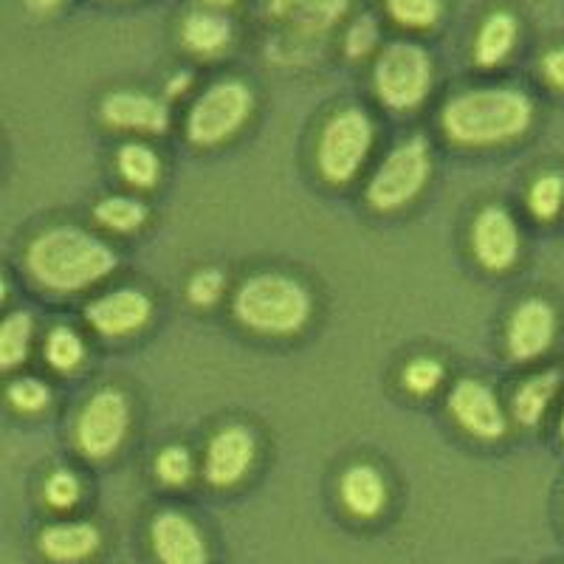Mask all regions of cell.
<instances>
[{
	"mask_svg": "<svg viewBox=\"0 0 564 564\" xmlns=\"http://www.w3.org/2000/svg\"><path fill=\"white\" fill-rule=\"evenodd\" d=\"M517 18L508 12H494L491 18L480 26L475 43V59L482 68H494L511 54L513 43H517Z\"/></svg>",
	"mask_w": 564,
	"mask_h": 564,
	"instance_id": "19",
	"label": "cell"
},
{
	"mask_svg": "<svg viewBox=\"0 0 564 564\" xmlns=\"http://www.w3.org/2000/svg\"><path fill=\"white\" fill-rule=\"evenodd\" d=\"M558 384H562V376H558L556 370L539 372V376L528 379L525 384L517 390V395H513V417H517L522 426H536V423L545 417L553 398H556Z\"/></svg>",
	"mask_w": 564,
	"mask_h": 564,
	"instance_id": "20",
	"label": "cell"
},
{
	"mask_svg": "<svg viewBox=\"0 0 564 564\" xmlns=\"http://www.w3.org/2000/svg\"><path fill=\"white\" fill-rule=\"evenodd\" d=\"M345 9L347 0H271V12L289 20L302 34H322L334 29Z\"/></svg>",
	"mask_w": 564,
	"mask_h": 564,
	"instance_id": "18",
	"label": "cell"
},
{
	"mask_svg": "<svg viewBox=\"0 0 564 564\" xmlns=\"http://www.w3.org/2000/svg\"><path fill=\"white\" fill-rule=\"evenodd\" d=\"M9 401L18 406L20 412H40L48 406L52 392L40 379H18L9 387Z\"/></svg>",
	"mask_w": 564,
	"mask_h": 564,
	"instance_id": "31",
	"label": "cell"
},
{
	"mask_svg": "<svg viewBox=\"0 0 564 564\" xmlns=\"http://www.w3.org/2000/svg\"><path fill=\"white\" fill-rule=\"evenodd\" d=\"M372 148V122L361 108H341L330 116L319 135L316 164L322 178L330 184H347L365 164Z\"/></svg>",
	"mask_w": 564,
	"mask_h": 564,
	"instance_id": "5",
	"label": "cell"
},
{
	"mask_svg": "<svg viewBox=\"0 0 564 564\" xmlns=\"http://www.w3.org/2000/svg\"><path fill=\"white\" fill-rule=\"evenodd\" d=\"M116 164H119V173L128 184L139 186V189H150V186L159 184L161 178V161L148 144H139V141H130L119 150L116 155Z\"/></svg>",
	"mask_w": 564,
	"mask_h": 564,
	"instance_id": "22",
	"label": "cell"
},
{
	"mask_svg": "<svg viewBox=\"0 0 564 564\" xmlns=\"http://www.w3.org/2000/svg\"><path fill=\"white\" fill-rule=\"evenodd\" d=\"M471 249L488 271H506L520 257V231L511 212L502 206H486L471 226Z\"/></svg>",
	"mask_w": 564,
	"mask_h": 564,
	"instance_id": "9",
	"label": "cell"
},
{
	"mask_svg": "<svg viewBox=\"0 0 564 564\" xmlns=\"http://www.w3.org/2000/svg\"><path fill=\"white\" fill-rule=\"evenodd\" d=\"M339 491L347 511H350L352 517H361V520L376 517L387 502L384 477H381L372 466H365V463L347 468L345 475H341Z\"/></svg>",
	"mask_w": 564,
	"mask_h": 564,
	"instance_id": "17",
	"label": "cell"
},
{
	"mask_svg": "<svg viewBox=\"0 0 564 564\" xmlns=\"http://www.w3.org/2000/svg\"><path fill=\"white\" fill-rule=\"evenodd\" d=\"M449 412L463 430L482 441H494L506 432V412H502L500 401L491 387L477 379H463L452 387Z\"/></svg>",
	"mask_w": 564,
	"mask_h": 564,
	"instance_id": "10",
	"label": "cell"
},
{
	"mask_svg": "<svg viewBox=\"0 0 564 564\" xmlns=\"http://www.w3.org/2000/svg\"><path fill=\"white\" fill-rule=\"evenodd\" d=\"M564 204V178L562 175H542L536 184L531 186V195H528V206L533 209L539 220L556 218L558 209Z\"/></svg>",
	"mask_w": 564,
	"mask_h": 564,
	"instance_id": "27",
	"label": "cell"
},
{
	"mask_svg": "<svg viewBox=\"0 0 564 564\" xmlns=\"http://www.w3.org/2000/svg\"><path fill=\"white\" fill-rule=\"evenodd\" d=\"M443 381V367L437 365L435 359H412L410 365L404 367V387L410 392H417V395H426V392L435 390Z\"/></svg>",
	"mask_w": 564,
	"mask_h": 564,
	"instance_id": "30",
	"label": "cell"
},
{
	"mask_svg": "<svg viewBox=\"0 0 564 564\" xmlns=\"http://www.w3.org/2000/svg\"><path fill=\"white\" fill-rule=\"evenodd\" d=\"M556 336V311L545 300H525L508 322V350L517 361L539 359Z\"/></svg>",
	"mask_w": 564,
	"mask_h": 564,
	"instance_id": "13",
	"label": "cell"
},
{
	"mask_svg": "<svg viewBox=\"0 0 564 564\" xmlns=\"http://www.w3.org/2000/svg\"><path fill=\"white\" fill-rule=\"evenodd\" d=\"M32 336L34 319L26 311H18V314L3 319V327H0V365H3V370L23 365V359L29 356Z\"/></svg>",
	"mask_w": 564,
	"mask_h": 564,
	"instance_id": "23",
	"label": "cell"
},
{
	"mask_svg": "<svg viewBox=\"0 0 564 564\" xmlns=\"http://www.w3.org/2000/svg\"><path fill=\"white\" fill-rule=\"evenodd\" d=\"M308 289L285 274H254L235 294V319L254 334L296 336L311 322Z\"/></svg>",
	"mask_w": 564,
	"mask_h": 564,
	"instance_id": "3",
	"label": "cell"
},
{
	"mask_svg": "<svg viewBox=\"0 0 564 564\" xmlns=\"http://www.w3.org/2000/svg\"><path fill=\"white\" fill-rule=\"evenodd\" d=\"M26 3L37 12H52L54 7H59V0H26Z\"/></svg>",
	"mask_w": 564,
	"mask_h": 564,
	"instance_id": "35",
	"label": "cell"
},
{
	"mask_svg": "<svg viewBox=\"0 0 564 564\" xmlns=\"http://www.w3.org/2000/svg\"><path fill=\"white\" fill-rule=\"evenodd\" d=\"M99 224L110 231H133L148 220V206L135 198H124V195H113L97 204L94 209Z\"/></svg>",
	"mask_w": 564,
	"mask_h": 564,
	"instance_id": "24",
	"label": "cell"
},
{
	"mask_svg": "<svg viewBox=\"0 0 564 564\" xmlns=\"http://www.w3.org/2000/svg\"><path fill=\"white\" fill-rule=\"evenodd\" d=\"M181 40L189 52L218 54L231 40V23L220 12L189 14L181 29Z\"/></svg>",
	"mask_w": 564,
	"mask_h": 564,
	"instance_id": "21",
	"label": "cell"
},
{
	"mask_svg": "<svg viewBox=\"0 0 564 564\" xmlns=\"http://www.w3.org/2000/svg\"><path fill=\"white\" fill-rule=\"evenodd\" d=\"M153 314V302L144 291L139 289H119L110 294L99 296L88 305L85 316H88L90 327L97 334L119 339V336H130L150 322Z\"/></svg>",
	"mask_w": 564,
	"mask_h": 564,
	"instance_id": "11",
	"label": "cell"
},
{
	"mask_svg": "<svg viewBox=\"0 0 564 564\" xmlns=\"http://www.w3.org/2000/svg\"><path fill=\"white\" fill-rule=\"evenodd\" d=\"M430 170L432 164L426 139L415 135L381 161V167L376 170L370 186H367V200L379 212L401 209L421 195L423 184L430 178Z\"/></svg>",
	"mask_w": 564,
	"mask_h": 564,
	"instance_id": "6",
	"label": "cell"
},
{
	"mask_svg": "<svg viewBox=\"0 0 564 564\" xmlns=\"http://www.w3.org/2000/svg\"><path fill=\"white\" fill-rule=\"evenodd\" d=\"M224 289L226 280L218 269H200L198 274L189 280V285H186V296H189V302H195L198 308H209V305H215V302L220 300Z\"/></svg>",
	"mask_w": 564,
	"mask_h": 564,
	"instance_id": "29",
	"label": "cell"
},
{
	"mask_svg": "<svg viewBox=\"0 0 564 564\" xmlns=\"http://www.w3.org/2000/svg\"><path fill=\"white\" fill-rule=\"evenodd\" d=\"M99 531L90 522H57L40 533V551L52 562H83L99 547Z\"/></svg>",
	"mask_w": 564,
	"mask_h": 564,
	"instance_id": "16",
	"label": "cell"
},
{
	"mask_svg": "<svg viewBox=\"0 0 564 564\" xmlns=\"http://www.w3.org/2000/svg\"><path fill=\"white\" fill-rule=\"evenodd\" d=\"M254 108L249 85L240 79H220L209 85L186 116V135L200 148L231 139L246 124Z\"/></svg>",
	"mask_w": 564,
	"mask_h": 564,
	"instance_id": "4",
	"label": "cell"
},
{
	"mask_svg": "<svg viewBox=\"0 0 564 564\" xmlns=\"http://www.w3.org/2000/svg\"><path fill=\"white\" fill-rule=\"evenodd\" d=\"M102 119L116 130H139V133H164L170 113L164 102L135 90H116L102 102Z\"/></svg>",
	"mask_w": 564,
	"mask_h": 564,
	"instance_id": "15",
	"label": "cell"
},
{
	"mask_svg": "<svg viewBox=\"0 0 564 564\" xmlns=\"http://www.w3.org/2000/svg\"><path fill=\"white\" fill-rule=\"evenodd\" d=\"M387 12L406 29H430L441 18V0H387Z\"/></svg>",
	"mask_w": 564,
	"mask_h": 564,
	"instance_id": "26",
	"label": "cell"
},
{
	"mask_svg": "<svg viewBox=\"0 0 564 564\" xmlns=\"http://www.w3.org/2000/svg\"><path fill=\"white\" fill-rule=\"evenodd\" d=\"M155 475L167 486H184L193 477V457L184 446H167L155 457Z\"/></svg>",
	"mask_w": 564,
	"mask_h": 564,
	"instance_id": "28",
	"label": "cell"
},
{
	"mask_svg": "<svg viewBox=\"0 0 564 564\" xmlns=\"http://www.w3.org/2000/svg\"><path fill=\"white\" fill-rule=\"evenodd\" d=\"M204 3H209L212 9H224V7H229L231 0H204Z\"/></svg>",
	"mask_w": 564,
	"mask_h": 564,
	"instance_id": "36",
	"label": "cell"
},
{
	"mask_svg": "<svg viewBox=\"0 0 564 564\" xmlns=\"http://www.w3.org/2000/svg\"><path fill=\"white\" fill-rule=\"evenodd\" d=\"M533 122V102L513 88L468 90L443 108V130L457 144L486 148L520 139Z\"/></svg>",
	"mask_w": 564,
	"mask_h": 564,
	"instance_id": "2",
	"label": "cell"
},
{
	"mask_svg": "<svg viewBox=\"0 0 564 564\" xmlns=\"http://www.w3.org/2000/svg\"><path fill=\"white\" fill-rule=\"evenodd\" d=\"M376 37H379V29H376V20L372 18H359L350 26V34H347V54L356 59L365 57L376 45Z\"/></svg>",
	"mask_w": 564,
	"mask_h": 564,
	"instance_id": "33",
	"label": "cell"
},
{
	"mask_svg": "<svg viewBox=\"0 0 564 564\" xmlns=\"http://www.w3.org/2000/svg\"><path fill=\"white\" fill-rule=\"evenodd\" d=\"M257 443L246 426H224L206 449V480L212 486H235L254 463Z\"/></svg>",
	"mask_w": 564,
	"mask_h": 564,
	"instance_id": "12",
	"label": "cell"
},
{
	"mask_svg": "<svg viewBox=\"0 0 564 564\" xmlns=\"http://www.w3.org/2000/svg\"><path fill=\"white\" fill-rule=\"evenodd\" d=\"M85 359V345L70 327H54L48 339H45V361L54 367V370H74L79 361Z\"/></svg>",
	"mask_w": 564,
	"mask_h": 564,
	"instance_id": "25",
	"label": "cell"
},
{
	"mask_svg": "<svg viewBox=\"0 0 564 564\" xmlns=\"http://www.w3.org/2000/svg\"><path fill=\"white\" fill-rule=\"evenodd\" d=\"M45 500L54 508H70L79 500V480L65 468H57L48 480H45Z\"/></svg>",
	"mask_w": 564,
	"mask_h": 564,
	"instance_id": "32",
	"label": "cell"
},
{
	"mask_svg": "<svg viewBox=\"0 0 564 564\" xmlns=\"http://www.w3.org/2000/svg\"><path fill=\"white\" fill-rule=\"evenodd\" d=\"M26 269L43 289L74 294L105 280L116 269V254L77 226H54L32 240Z\"/></svg>",
	"mask_w": 564,
	"mask_h": 564,
	"instance_id": "1",
	"label": "cell"
},
{
	"mask_svg": "<svg viewBox=\"0 0 564 564\" xmlns=\"http://www.w3.org/2000/svg\"><path fill=\"white\" fill-rule=\"evenodd\" d=\"M130 426V404L128 398L119 390L108 387L99 390L83 406L77 421V446L83 455L102 460V457L113 455L122 441L128 437Z\"/></svg>",
	"mask_w": 564,
	"mask_h": 564,
	"instance_id": "8",
	"label": "cell"
},
{
	"mask_svg": "<svg viewBox=\"0 0 564 564\" xmlns=\"http://www.w3.org/2000/svg\"><path fill=\"white\" fill-rule=\"evenodd\" d=\"M542 70H545V77L551 79L556 88L564 90V48L547 54L545 63H542Z\"/></svg>",
	"mask_w": 564,
	"mask_h": 564,
	"instance_id": "34",
	"label": "cell"
},
{
	"mask_svg": "<svg viewBox=\"0 0 564 564\" xmlns=\"http://www.w3.org/2000/svg\"><path fill=\"white\" fill-rule=\"evenodd\" d=\"M153 551L161 564H206V542L198 528L178 511H164L153 520L150 528Z\"/></svg>",
	"mask_w": 564,
	"mask_h": 564,
	"instance_id": "14",
	"label": "cell"
},
{
	"mask_svg": "<svg viewBox=\"0 0 564 564\" xmlns=\"http://www.w3.org/2000/svg\"><path fill=\"white\" fill-rule=\"evenodd\" d=\"M430 54L415 43H392L376 63V90L381 102L395 110H412L430 97Z\"/></svg>",
	"mask_w": 564,
	"mask_h": 564,
	"instance_id": "7",
	"label": "cell"
},
{
	"mask_svg": "<svg viewBox=\"0 0 564 564\" xmlns=\"http://www.w3.org/2000/svg\"><path fill=\"white\" fill-rule=\"evenodd\" d=\"M562 437H564V415H562Z\"/></svg>",
	"mask_w": 564,
	"mask_h": 564,
	"instance_id": "37",
	"label": "cell"
}]
</instances>
